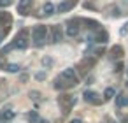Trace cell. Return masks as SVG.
Here are the masks:
<instances>
[{"mask_svg":"<svg viewBox=\"0 0 128 123\" xmlns=\"http://www.w3.org/2000/svg\"><path fill=\"white\" fill-rule=\"evenodd\" d=\"M84 100H86V102H90V104H95V105H98V104L102 102V98L98 97V93L90 91V90H86V91H84Z\"/></svg>","mask_w":128,"mask_h":123,"instance_id":"4","label":"cell"},{"mask_svg":"<svg viewBox=\"0 0 128 123\" xmlns=\"http://www.w3.org/2000/svg\"><path fill=\"white\" fill-rule=\"evenodd\" d=\"M54 11H56V7H54L51 2L44 4V7H42V13H44L46 16H51V14H54Z\"/></svg>","mask_w":128,"mask_h":123,"instance_id":"11","label":"cell"},{"mask_svg":"<svg viewBox=\"0 0 128 123\" xmlns=\"http://www.w3.org/2000/svg\"><path fill=\"white\" fill-rule=\"evenodd\" d=\"M70 123H82V121H81V119H77V118H76V119H72V121H70Z\"/></svg>","mask_w":128,"mask_h":123,"instance_id":"25","label":"cell"},{"mask_svg":"<svg viewBox=\"0 0 128 123\" xmlns=\"http://www.w3.org/2000/svg\"><path fill=\"white\" fill-rule=\"evenodd\" d=\"M12 23V18L9 13H4V11H0V25H9Z\"/></svg>","mask_w":128,"mask_h":123,"instance_id":"10","label":"cell"},{"mask_svg":"<svg viewBox=\"0 0 128 123\" xmlns=\"http://www.w3.org/2000/svg\"><path fill=\"white\" fill-rule=\"evenodd\" d=\"M30 6H32V0H21L20 6H18V13L21 16H26L28 11H30Z\"/></svg>","mask_w":128,"mask_h":123,"instance_id":"5","label":"cell"},{"mask_svg":"<svg viewBox=\"0 0 128 123\" xmlns=\"http://www.w3.org/2000/svg\"><path fill=\"white\" fill-rule=\"evenodd\" d=\"M110 53H112L114 56H121V53H123V49H121V46H114V48L110 49Z\"/></svg>","mask_w":128,"mask_h":123,"instance_id":"16","label":"cell"},{"mask_svg":"<svg viewBox=\"0 0 128 123\" xmlns=\"http://www.w3.org/2000/svg\"><path fill=\"white\" fill-rule=\"evenodd\" d=\"M7 63H6V55H0V69H4L6 70Z\"/></svg>","mask_w":128,"mask_h":123,"instance_id":"21","label":"cell"},{"mask_svg":"<svg viewBox=\"0 0 128 123\" xmlns=\"http://www.w3.org/2000/svg\"><path fill=\"white\" fill-rule=\"evenodd\" d=\"M62 77L67 81V84H68V86H76V84H77V76H76L74 69H65V70H63V74H62Z\"/></svg>","mask_w":128,"mask_h":123,"instance_id":"3","label":"cell"},{"mask_svg":"<svg viewBox=\"0 0 128 123\" xmlns=\"http://www.w3.org/2000/svg\"><path fill=\"white\" fill-rule=\"evenodd\" d=\"M12 4V0H0V7H9Z\"/></svg>","mask_w":128,"mask_h":123,"instance_id":"22","label":"cell"},{"mask_svg":"<svg viewBox=\"0 0 128 123\" xmlns=\"http://www.w3.org/2000/svg\"><path fill=\"white\" fill-rule=\"evenodd\" d=\"M12 48H16V49H26L28 48V39H26V32L25 30H21L18 34V37L12 42Z\"/></svg>","mask_w":128,"mask_h":123,"instance_id":"2","label":"cell"},{"mask_svg":"<svg viewBox=\"0 0 128 123\" xmlns=\"http://www.w3.org/2000/svg\"><path fill=\"white\" fill-rule=\"evenodd\" d=\"M74 7V0H70V2H62L60 6H58V13H67V11H70Z\"/></svg>","mask_w":128,"mask_h":123,"instance_id":"9","label":"cell"},{"mask_svg":"<svg viewBox=\"0 0 128 123\" xmlns=\"http://www.w3.org/2000/svg\"><path fill=\"white\" fill-rule=\"evenodd\" d=\"M46 35H48V27H46V25H37V27H34V30H32V39L35 41V46H42Z\"/></svg>","mask_w":128,"mask_h":123,"instance_id":"1","label":"cell"},{"mask_svg":"<svg viewBox=\"0 0 128 123\" xmlns=\"http://www.w3.org/2000/svg\"><path fill=\"white\" fill-rule=\"evenodd\" d=\"M54 88H56V90H63V88H67V83H63V77H62V76L56 77V81H54Z\"/></svg>","mask_w":128,"mask_h":123,"instance_id":"14","label":"cell"},{"mask_svg":"<svg viewBox=\"0 0 128 123\" xmlns=\"http://www.w3.org/2000/svg\"><path fill=\"white\" fill-rule=\"evenodd\" d=\"M20 79H21V83H25V81H26V79H28V76H26V74H23V76H21V77H20Z\"/></svg>","mask_w":128,"mask_h":123,"instance_id":"24","label":"cell"},{"mask_svg":"<svg viewBox=\"0 0 128 123\" xmlns=\"http://www.w3.org/2000/svg\"><path fill=\"white\" fill-rule=\"evenodd\" d=\"M105 41H107V34H105V32L98 34V37H96V42H105Z\"/></svg>","mask_w":128,"mask_h":123,"instance_id":"20","label":"cell"},{"mask_svg":"<svg viewBox=\"0 0 128 123\" xmlns=\"http://www.w3.org/2000/svg\"><path fill=\"white\" fill-rule=\"evenodd\" d=\"M114 93H116V91H114V88H107V90L104 91V97H105V98H112V97H114Z\"/></svg>","mask_w":128,"mask_h":123,"instance_id":"18","label":"cell"},{"mask_svg":"<svg viewBox=\"0 0 128 123\" xmlns=\"http://www.w3.org/2000/svg\"><path fill=\"white\" fill-rule=\"evenodd\" d=\"M46 77H48V74H46L44 70H40V72H37V74H35V79H37V81H44Z\"/></svg>","mask_w":128,"mask_h":123,"instance_id":"19","label":"cell"},{"mask_svg":"<svg viewBox=\"0 0 128 123\" xmlns=\"http://www.w3.org/2000/svg\"><path fill=\"white\" fill-rule=\"evenodd\" d=\"M2 37H4V34H2V35H0V42H2Z\"/></svg>","mask_w":128,"mask_h":123,"instance_id":"27","label":"cell"},{"mask_svg":"<svg viewBox=\"0 0 128 123\" xmlns=\"http://www.w3.org/2000/svg\"><path fill=\"white\" fill-rule=\"evenodd\" d=\"M6 70H7V72H18V70H20V65H18V63H7Z\"/></svg>","mask_w":128,"mask_h":123,"instance_id":"15","label":"cell"},{"mask_svg":"<svg viewBox=\"0 0 128 123\" xmlns=\"http://www.w3.org/2000/svg\"><path fill=\"white\" fill-rule=\"evenodd\" d=\"M12 118H14V111H11V109H4L0 112V123L7 121V119H12Z\"/></svg>","mask_w":128,"mask_h":123,"instance_id":"8","label":"cell"},{"mask_svg":"<svg viewBox=\"0 0 128 123\" xmlns=\"http://www.w3.org/2000/svg\"><path fill=\"white\" fill-rule=\"evenodd\" d=\"M2 123H4V121H2Z\"/></svg>","mask_w":128,"mask_h":123,"instance_id":"28","label":"cell"},{"mask_svg":"<svg viewBox=\"0 0 128 123\" xmlns=\"http://www.w3.org/2000/svg\"><path fill=\"white\" fill-rule=\"evenodd\" d=\"M116 105H118V107H124V105H128V97H124V95H118V97H116Z\"/></svg>","mask_w":128,"mask_h":123,"instance_id":"12","label":"cell"},{"mask_svg":"<svg viewBox=\"0 0 128 123\" xmlns=\"http://www.w3.org/2000/svg\"><path fill=\"white\" fill-rule=\"evenodd\" d=\"M28 95H30V98H32V100H37V98L40 97V93H39V91H30Z\"/></svg>","mask_w":128,"mask_h":123,"instance_id":"23","label":"cell"},{"mask_svg":"<svg viewBox=\"0 0 128 123\" xmlns=\"http://www.w3.org/2000/svg\"><path fill=\"white\" fill-rule=\"evenodd\" d=\"M62 39H63L62 28H60V27H53V30H51V41H53L54 44H58V42H62Z\"/></svg>","mask_w":128,"mask_h":123,"instance_id":"6","label":"cell"},{"mask_svg":"<svg viewBox=\"0 0 128 123\" xmlns=\"http://www.w3.org/2000/svg\"><path fill=\"white\" fill-rule=\"evenodd\" d=\"M39 123H49V121H46V119H39Z\"/></svg>","mask_w":128,"mask_h":123,"instance_id":"26","label":"cell"},{"mask_svg":"<svg viewBox=\"0 0 128 123\" xmlns=\"http://www.w3.org/2000/svg\"><path fill=\"white\" fill-rule=\"evenodd\" d=\"M26 119H28L30 123H37L40 118H39V112H37V111H30V112H28V116H26Z\"/></svg>","mask_w":128,"mask_h":123,"instance_id":"13","label":"cell"},{"mask_svg":"<svg viewBox=\"0 0 128 123\" xmlns=\"http://www.w3.org/2000/svg\"><path fill=\"white\" fill-rule=\"evenodd\" d=\"M42 65H44V67H51V65H53V58H51V56H44V58H42Z\"/></svg>","mask_w":128,"mask_h":123,"instance_id":"17","label":"cell"},{"mask_svg":"<svg viewBox=\"0 0 128 123\" xmlns=\"http://www.w3.org/2000/svg\"><path fill=\"white\" fill-rule=\"evenodd\" d=\"M79 34V27L76 25V21H70L68 25H67V35L68 37H76Z\"/></svg>","mask_w":128,"mask_h":123,"instance_id":"7","label":"cell"}]
</instances>
